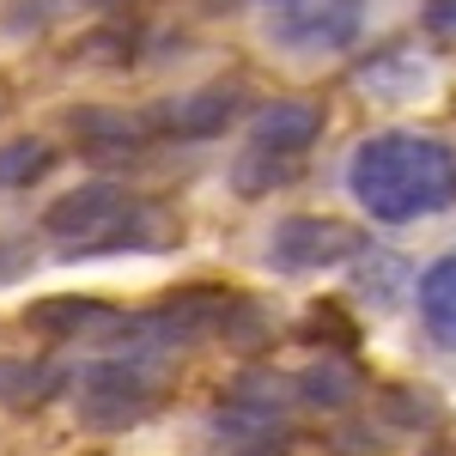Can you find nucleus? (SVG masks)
<instances>
[{
	"label": "nucleus",
	"instance_id": "obj_1",
	"mask_svg": "<svg viewBox=\"0 0 456 456\" xmlns=\"http://www.w3.org/2000/svg\"><path fill=\"white\" fill-rule=\"evenodd\" d=\"M347 195L378 225H414L456 208V146L414 128H384L353 146Z\"/></svg>",
	"mask_w": 456,
	"mask_h": 456
},
{
	"label": "nucleus",
	"instance_id": "obj_2",
	"mask_svg": "<svg viewBox=\"0 0 456 456\" xmlns=\"http://www.w3.org/2000/svg\"><path fill=\"white\" fill-rule=\"evenodd\" d=\"M43 232L68 256H122V249H165L176 238L171 213L116 183H86L61 201H49Z\"/></svg>",
	"mask_w": 456,
	"mask_h": 456
},
{
	"label": "nucleus",
	"instance_id": "obj_3",
	"mask_svg": "<svg viewBox=\"0 0 456 456\" xmlns=\"http://www.w3.org/2000/svg\"><path fill=\"white\" fill-rule=\"evenodd\" d=\"M152 402H159V371H152V359L141 353H110L98 365H86L79 371V420L98 426V432H116V426H134L152 414Z\"/></svg>",
	"mask_w": 456,
	"mask_h": 456
},
{
	"label": "nucleus",
	"instance_id": "obj_4",
	"mask_svg": "<svg viewBox=\"0 0 456 456\" xmlns=\"http://www.w3.org/2000/svg\"><path fill=\"white\" fill-rule=\"evenodd\" d=\"M365 25V0H268V37L292 55H335Z\"/></svg>",
	"mask_w": 456,
	"mask_h": 456
},
{
	"label": "nucleus",
	"instance_id": "obj_5",
	"mask_svg": "<svg viewBox=\"0 0 456 456\" xmlns=\"http://www.w3.org/2000/svg\"><path fill=\"white\" fill-rule=\"evenodd\" d=\"M353 256H365V232L347 219H316V213H292L268 238V262L281 274H316V268H341Z\"/></svg>",
	"mask_w": 456,
	"mask_h": 456
},
{
	"label": "nucleus",
	"instance_id": "obj_6",
	"mask_svg": "<svg viewBox=\"0 0 456 456\" xmlns=\"http://www.w3.org/2000/svg\"><path fill=\"white\" fill-rule=\"evenodd\" d=\"M238 104H244L238 86H201V92H189V98L159 104L152 116H146V128L176 134V141H208V134H225V122L238 116Z\"/></svg>",
	"mask_w": 456,
	"mask_h": 456
},
{
	"label": "nucleus",
	"instance_id": "obj_7",
	"mask_svg": "<svg viewBox=\"0 0 456 456\" xmlns=\"http://www.w3.org/2000/svg\"><path fill=\"white\" fill-rule=\"evenodd\" d=\"M316 134H322V110L305 104V98H281V104L256 110V122H249V146L281 152V159H298Z\"/></svg>",
	"mask_w": 456,
	"mask_h": 456
},
{
	"label": "nucleus",
	"instance_id": "obj_8",
	"mask_svg": "<svg viewBox=\"0 0 456 456\" xmlns=\"http://www.w3.org/2000/svg\"><path fill=\"white\" fill-rule=\"evenodd\" d=\"M414 298H420L426 335H432L438 347H451V353H456V249H451V256H438V262H432V268L420 274Z\"/></svg>",
	"mask_w": 456,
	"mask_h": 456
},
{
	"label": "nucleus",
	"instance_id": "obj_9",
	"mask_svg": "<svg viewBox=\"0 0 456 456\" xmlns=\"http://www.w3.org/2000/svg\"><path fill=\"white\" fill-rule=\"evenodd\" d=\"M25 322H31L37 335L79 341V335H98V329L110 322V311L98 305V298H43V305H31V311H25Z\"/></svg>",
	"mask_w": 456,
	"mask_h": 456
},
{
	"label": "nucleus",
	"instance_id": "obj_10",
	"mask_svg": "<svg viewBox=\"0 0 456 456\" xmlns=\"http://www.w3.org/2000/svg\"><path fill=\"white\" fill-rule=\"evenodd\" d=\"M68 384L61 365H31V359H0V408H43Z\"/></svg>",
	"mask_w": 456,
	"mask_h": 456
},
{
	"label": "nucleus",
	"instance_id": "obj_11",
	"mask_svg": "<svg viewBox=\"0 0 456 456\" xmlns=\"http://www.w3.org/2000/svg\"><path fill=\"white\" fill-rule=\"evenodd\" d=\"M49 165H55V146L49 141H6L0 146V189H31L37 176H49Z\"/></svg>",
	"mask_w": 456,
	"mask_h": 456
},
{
	"label": "nucleus",
	"instance_id": "obj_12",
	"mask_svg": "<svg viewBox=\"0 0 456 456\" xmlns=\"http://www.w3.org/2000/svg\"><path fill=\"white\" fill-rule=\"evenodd\" d=\"M426 31L456 49V0H432V6H426Z\"/></svg>",
	"mask_w": 456,
	"mask_h": 456
}]
</instances>
